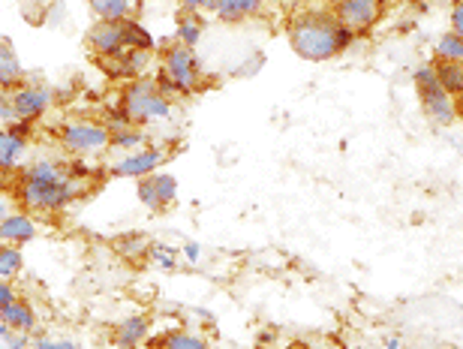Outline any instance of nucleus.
<instances>
[{"mask_svg": "<svg viewBox=\"0 0 463 349\" xmlns=\"http://www.w3.org/2000/svg\"><path fill=\"white\" fill-rule=\"evenodd\" d=\"M286 36H289L292 52L301 61L322 63L337 54L349 52L358 42V36L337 22L335 9L326 6H304L295 9L289 24H286Z\"/></svg>", "mask_w": 463, "mask_h": 349, "instance_id": "f257e3e1", "label": "nucleus"}, {"mask_svg": "<svg viewBox=\"0 0 463 349\" xmlns=\"http://www.w3.org/2000/svg\"><path fill=\"white\" fill-rule=\"evenodd\" d=\"M13 193L24 211H33V214H58V211H67L76 199L88 196L90 181H76V178H70V174L52 178V181L18 178Z\"/></svg>", "mask_w": 463, "mask_h": 349, "instance_id": "f03ea898", "label": "nucleus"}, {"mask_svg": "<svg viewBox=\"0 0 463 349\" xmlns=\"http://www.w3.org/2000/svg\"><path fill=\"white\" fill-rule=\"evenodd\" d=\"M154 81L169 99L172 97H193L196 90L205 88V72H202L196 52L181 42H172L163 49L160 72L154 76Z\"/></svg>", "mask_w": 463, "mask_h": 349, "instance_id": "7ed1b4c3", "label": "nucleus"}, {"mask_svg": "<svg viewBox=\"0 0 463 349\" xmlns=\"http://www.w3.org/2000/svg\"><path fill=\"white\" fill-rule=\"evenodd\" d=\"M118 103L136 127L169 121V118L175 115V103L163 94L160 88H156V81L147 79V76H138L133 81H127L124 90H120Z\"/></svg>", "mask_w": 463, "mask_h": 349, "instance_id": "20e7f679", "label": "nucleus"}, {"mask_svg": "<svg viewBox=\"0 0 463 349\" xmlns=\"http://www.w3.org/2000/svg\"><path fill=\"white\" fill-rule=\"evenodd\" d=\"M58 139L63 145V151H70L72 157H97V154L109 151L112 133L103 121L97 118H70L58 127Z\"/></svg>", "mask_w": 463, "mask_h": 349, "instance_id": "39448f33", "label": "nucleus"}, {"mask_svg": "<svg viewBox=\"0 0 463 349\" xmlns=\"http://www.w3.org/2000/svg\"><path fill=\"white\" fill-rule=\"evenodd\" d=\"M412 81H415V90H419L424 115H428L433 124H437V127H451V124L458 121V99L439 85L433 61L421 63V67L415 70Z\"/></svg>", "mask_w": 463, "mask_h": 349, "instance_id": "423d86ee", "label": "nucleus"}, {"mask_svg": "<svg viewBox=\"0 0 463 349\" xmlns=\"http://www.w3.org/2000/svg\"><path fill=\"white\" fill-rule=\"evenodd\" d=\"M385 9H388V0H337L335 15H337V22L349 27L355 36H367L383 22Z\"/></svg>", "mask_w": 463, "mask_h": 349, "instance_id": "0eeeda50", "label": "nucleus"}, {"mask_svg": "<svg viewBox=\"0 0 463 349\" xmlns=\"http://www.w3.org/2000/svg\"><path fill=\"white\" fill-rule=\"evenodd\" d=\"M169 160V151L160 148V145H145L138 151H129L124 154L120 160H115L112 166L106 169V174L112 178H133V181H142L147 174H154L163 163Z\"/></svg>", "mask_w": 463, "mask_h": 349, "instance_id": "6e6552de", "label": "nucleus"}, {"mask_svg": "<svg viewBox=\"0 0 463 349\" xmlns=\"http://www.w3.org/2000/svg\"><path fill=\"white\" fill-rule=\"evenodd\" d=\"M13 97V108H15V121H27V124H36L40 118L49 112L52 103H54V94L49 85H18L15 90H9Z\"/></svg>", "mask_w": 463, "mask_h": 349, "instance_id": "1a4fd4ad", "label": "nucleus"}, {"mask_svg": "<svg viewBox=\"0 0 463 349\" xmlns=\"http://www.w3.org/2000/svg\"><path fill=\"white\" fill-rule=\"evenodd\" d=\"M88 45L99 61H115L120 58L127 45V22H97L88 31Z\"/></svg>", "mask_w": 463, "mask_h": 349, "instance_id": "9d476101", "label": "nucleus"}, {"mask_svg": "<svg viewBox=\"0 0 463 349\" xmlns=\"http://www.w3.org/2000/svg\"><path fill=\"white\" fill-rule=\"evenodd\" d=\"M265 9V0H208V13L226 24L247 22Z\"/></svg>", "mask_w": 463, "mask_h": 349, "instance_id": "9b49d317", "label": "nucleus"}, {"mask_svg": "<svg viewBox=\"0 0 463 349\" xmlns=\"http://www.w3.org/2000/svg\"><path fill=\"white\" fill-rule=\"evenodd\" d=\"M151 61H154L151 52L127 49L124 54H120V58H115V61H99V63H103V70L109 72V76L133 81L138 76H145V70H147V63H151Z\"/></svg>", "mask_w": 463, "mask_h": 349, "instance_id": "f8f14e48", "label": "nucleus"}, {"mask_svg": "<svg viewBox=\"0 0 463 349\" xmlns=\"http://www.w3.org/2000/svg\"><path fill=\"white\" fill-rule=\"evenodd\" d=\"M36 238V223L27 211H9V214L0 220V244H15L22 247Z\"/></svg>", "mask_w": 463, "mask_h": 349, "instance_id": "ddd939ff", "label": "nucleus"}, {"mask_svg": "<svg viewBox=\"0 0 463 349\" xmlns=\"http://www.w3.org/2000/svg\"><path fill=\"white\" fill-rule=\"evenodd\" d=\"M27 148H31V139L15 136L9 127H0V169L22 172V163L27 160Z\"/></svg>", "mask_w": 463, "mask_h": 349, "instance_id": "4468645a", "label": "nucleus"}, {"mask_svg": "<svg viewBox=\"0 0 463 349\" xmlns=\"http://www.w3.org/2000/svg\"><path fill=\"white\" fill-rule=\"evenodd\" d=\"M147 332H151V319L145 314H133L127 319H120L115 328V346L118 349H136L138 344L147 341Z\"/></svg>", "mask_w": 463, "mask_h": 349, "instance_id": "2eb2a0df", "label": "nucleus"}, {"mask_svg": "<svg viewBox=\"0 0 463 349\" xmlns=\"http://www.w3.org/2000/svg\"><path fill=\"white\" fill-rule=\"evenodd\" d=\"M22 79H24V70H22V61H18L13 40L0 36V90H15L22 85Z\"/></svg>", "mask_w": 463, "mask_h": 349, "instance_id": "dca6fc26", "label": "nucleus"}, {"mask_svg": "<svg viewBox=\"0 0 463 349\" xmlns=\"http://www.w3.org/2000/svg\"><path fill=\"white\" fill-rule=\"evenodd\" d=\"M0 323L9 325V332H27L31 335L36 328V310L27 305L24 298L9 301L6 307H0Z\"/></svg>", "mask_w": 463, "mask_h": 349, "instance_id": "f3484780", "label": "nucleus"}, {"mask_svg": "<svg viewBox=\"0 0 463 349\" xmlns=\"http://www.w3.org/2000/svg\"><path fill=\"white\" fill-rule=\"evenodd\" d=\"M433 67H437L439 85L455 99H460L463 97V61H433Z\"/></svg>", "mask_w": 463, "mask_h": 349, "instance_id": "a211bd4d", "label": "nucleus"}, {"mask_svg": "<svg viewBox=\"0 0 463 349\" xmlns=\"http://www.w3.org/2000/svg\"><path fill=\"white\" fill-rule=\"evenodd\" d=\"M88 6L97 15V22H127L133 15L127 0H88Z\"/></svg>", "mask_w": 463, "mask_h": 349, "instance_id": "6ab92c4d", "label": "nucleus"}, {"mask_svg": "<svg viewBox=\"0 0 463 349\" xmlns=\"http://www.w3.org/2000/svg\"><path fill=\"white\" fill-rule=\"evenodd\" d=\"M202 31H205V22H202L199 13H181L178 18V33H175V42L187 45V49H196V42L202 40Z\"/></svg>", "mask_w": 463, "mask_h": 349, "instance_id": "aec40b11", "label": "nucleus"}, {"mask_svg": "<svg viewBox=\"0 0 463 349\" xmlns=\"http://www.w3.org/2000/svg\"><path fill=\"white\" fill-rule=\"evenodd\" d=\"M147 247H151V241H147L145 235H138V232H127V235L115 238V253H118V256H124L127 262L145 259V256H147Z\"/></svg>", "mask_w": 463, "mask_h": 349, "instance_id": "412c9836", "label": "nucleus"}, {"mask_svg": "<svg viewBox=\"0 0 463 349\" xmlns=\"http://www.w3.org/2000/svg\"><path fill=\"white\" fill-rule=\"evenodd\" d=\"M145 142H147V133L142 130V127H127V130H118L112 133V142H109V151H138V148H145Z\"/></svg>", "mask_w": 463, "mask_h": 349, "instance_id": "4be33fe9", "label": "nucleus"}, {"mask_svg": "<svg viewBox=\"0 0 463 349\" xmlns=\"http://www.w3.org/2000/svg\"><path fill=\"white\" fill-rule=\"evenodd\" d=\"M24 269L22 247L15 244H0V280H13Z\"/></svg>", "mask_w": 463, "mask_h": 349, "instance_id": "5701e85b", "label": "nucleus"}, {"mask_svg": "<svg viewBox=\"0 0 463 349\" xmlns=\"http://www.w3.org/2000/svg\"><path fill=\"white\" fill-rule=\"evenodd\" d=\"M160 346L163 349H211V344L205 341V337L193 335V332H184V328H175V332L163 335Z\"/></svg>", "mask_w": 463, "mask_h": 349, "instance_id": "b1692460", "label": "nucleus"}, {"mask_svg": "<svg viewBox=\"0 0 463 349\" xmlns=\"http://www.w3.org/2000/svg\"><path fill=\"white\" fill-rule=\"evenodd\" d=\"M178 253H181V247H172L165 241H151V247H147V259L154 265H160L163 271L178 269Z\"/></svg>", "mask_w": 463, "mask_h": 349, "instance_id": "393cba45", "label": "nucleus"}, {"mask_svg": "<svg viewBox=\"0 0 463 349\" xmlns=\"http://www.w3.org/2000/svg\"><path fill=\"white\" fill-rule=\"evenodd\" d=\"M433 61H463V40L446 31L433 45Z\"/></svg>", "mask_w": 463, "mask_h": 349, "instance_id": "a878e982", "label": "nucleus"}, {"mask_svg": "<svg viewBox=\"0 0 463 349\" xmlns=\"http://www.w3.org/2000/svg\"><path fill=\"white\" fill-rule=\"evenodd\" d=\"M151 184H154V190H156V202H160V208L165 211L172 205L175 199H178V181H175V174H165V172H160V174H151Z\"/></svg>", "mask_w": 463, "mask_h": 349, "instance_id": "bb28decb", "label": "nucleus"}, {"mask_svg": "<svg viewBox=\"0 0 463 349\" xmlns=\"http://www.w3.org/2000/svg\"><path fill=\"white\" fill-rule=\"evenodd\" d=\"M127 45L129 49H138V52H154V36L147 33V27L136 18H127Z\"/></svg>", "mask_w": 463, "mask_h": 349, "instance_id": "cd10ccee", "label": "nucleus"}, {"mask_svg": "<svg viewBox=\"0 0 463 349\" xmlns=\"http://www.w3.org/2000/svg\"><path fill=\"white\" fill-rule=\"evenodd\" d=\"M103 124L109 127V133H118V130H127V127H136L133 121H129V115L118 106H109L106 115H103Z\"/></svg>", "mask_w": 463, "mask_h": 349, "instance_id": "c85d7f7f", "label": "nucleus"}, {"mask_svg": "<svg viewBox=\"0 0 463 349\" xmlns=\"http://www.w3.org/2000/svg\"><path fill=\"white\" fill-rule=\"evenodd\" d=\"M136 196H138V202H142L147 211H163L160 202H156V190H154V184H151V174L136 184Z\"/></svg>", "mask_w": 463, "mask_h": 349, "instance_id": "c756f323", "label": "nucleus"}, {"mask_svg": "<svg viewBox=\"0 0 463 349\" xmlns=\"http://www.w3.org/2000/svg\"><path fill=\"white\" fill-rule=\"evenodd\" d=\"M31 349H79L76 341H70V337H49V335H40L31 341Z\"/></svg>", "mask_w": 463, "mask_h": 349, "instance_id": "7c9ffc66", "label": "nucleus"}, {"mask_svg": "<svg viewBox=\"0 0 463 349\" xmlns=\"http://www.w3.org/2000/svg\"><path fill=\"white\" fill-rule=\"evenodd\" d=\"M15 121V108H13V97L9 90H0V124H13Z\"/></svg>", "mask_w": 463, "mask_h": 349, "instance_id": "2f4dec72", "label": "nucleus"}, {"mask_svg": "<svg viewBox=\"0 0 463 349\" xmlns=\"http://www.w3.org/2000/svg\"><path fill=\"white\" fill-rule=\"evenodd\" d=\"M449 22H451V33L460 36V40H463V0H455V4H451Z\"/></svg>", "mask_w": 463, "mask_h": 349, "instance_id": "473e14b6", "label": "nucleus"}, {"mask_svg": "<svg viewBox=\"0 0 463 349\" xmlns=\"http://www.w3.org/2000/svg\"><path fill=\"white\" fill-rule=\"evenodd\" d=\"M4 346L6 349H31V335H27V332H9L4 337Z\"/></svg>", "mask_w": 463, "mask_h": 349, "instance_id": "72a5a7b5", "label": "nucleus"}, {"mask_svg": "<svg viewBox=\"0 0 463 349\" xmlns=\"http://www.w3.org/2000/svg\"><path fill=\"white\" fill-rule=\"evenodd\" d=\"M15 287H13V280H0V307H6L9 301H15Z\"/></svg>", "mask_w": 463, "mask_h": 349, "instance_id": "f704fd0d", "label": "nucleus"}, {"mask_svg": "<svg viewBox=\"0 0 463 349\" xmlns=\"http://www.w3.org/2000/svg\"><path fill=\"white\" fill-rule=\"evenodd\" d=\"M18 174L13 169H0V190H15Z\"/></svg>", "mask_w": 463, "mask_h": 349, "instance_id": "c9c22d12", "label": "nucleus"}, {"mask_svg": "<svg viewBox=\"0 0 463 349\" xmlns=\"http://www.w3.org/2000/svg\"><path fill=\"white\" fill-rule=\"evenodd\" d=\"M181 253L187 256L190 262H199V259H202V247H199L196 241H187V244H184V247H181Z\"/></svg>", "mask_w": 463, "mask_h": 349, "instance_id": "e433bc0d", "label": "nucleus"}, {"mask_svg": "<svg viewBox=\"0 0 463 349\" xmlns=\"http://www.w3.org/2000/svg\"><path fill=\"white\" fill-rule=\"evenodd\" d=\"M184 13H199V9H208V0H178Z\"/></svg>", "mask_w": 463, "mask_h": 349, "instance_id": "4c0bfd02", "label": "nucleus"}, {"mask_svg": "<svg viewBox=\"0 0 463 349\" xmlns=\"http://www.w3.org/2000/svg\"><path fill=\"white\" fill-rule=\"evenodd\" d=\"M127 4H129V9H133V13H138V9L145 6V0H127Z\"/></svg>", "mask_w": 463, "mask_h": 349, "instance_id": "58836bf2", "label": "nucleus"}, {"mask_svg": "<svg viewBox=\"0 0 463 349\" xmlns=\"http://www.w3.org/2000/svg\"><path fill=\"white\" fill-rule=\"evenodd\" d=\"M385 349H401V341H397V337H388V341H385Z\"/></svg>", "mask_w": 463, "mask_h": 349, "instance_id": "ea45409f", "label": "nucleus"}, {"mask_svg": "<svg viewBox=\"0 0 463 349\" xmlns=\"http://www.w3.org/2000/svg\"><path fill=\"white\" fill-rule=\"evenodd\" d=\"M286 349H317V346H310V344H289V346H286Z\"/></svg>", "mask_w": 463, "mask_h": 349, "instance_id": "a19ab883", "label": "nucleus"}, {"mask_svg": "<svg viewBox=\"0 0 463 349\" xmlns=\"http://www.w3.org/2000/svg\"><path fill=\"white\" fill-rule=\"evenodd\" d=\"M9 214V208H6V202H4V196H0V220H4Z\"/></svg>", "mask_w": 463, "mask_h": 349, "instance_id": "79ce46f5", "label": "nucleus"}, {"mask_svg": "<svg viewBox=\"0 0 463 349\" xmlns=\"http://www.w3.org/2000/svg\"><path fill=\"white\" fill-rule=\"evenodd\" d=\"M6 335H9V325H6V323H0V341H4Z\"/></svg>", "mask_w": 463, "mask_h": 349, "instance_id": "37998d69", "label": "nucleus"}, {"mask_svg": "<svg viewBox=\"0 0 463 349\" xmlns=\"http://www.w3.org/2000/svg\"><path fill=\"white\" fill-rule=\"evenodd\" d=\"M458 118H463V97L458 99Z\"/></svg>", "mask_w": 463, "mask_h": 349, "instance_id": "c03bdc74", "label": "nucleus"}, {"mask_svg": "<svg viewBox=\"0 0 463 349\" xmlns=\"http://www.w3.org/2000/svg\"><path fill=\"white\" fill-rule=\"evenodd\" d=\"M451 4H455V0H451Z\"/></svg>", "mask_w": 463, "mask_h": 349, "instance_id": "a18cd8bd", "label": "nucleus"}]
</instances>
